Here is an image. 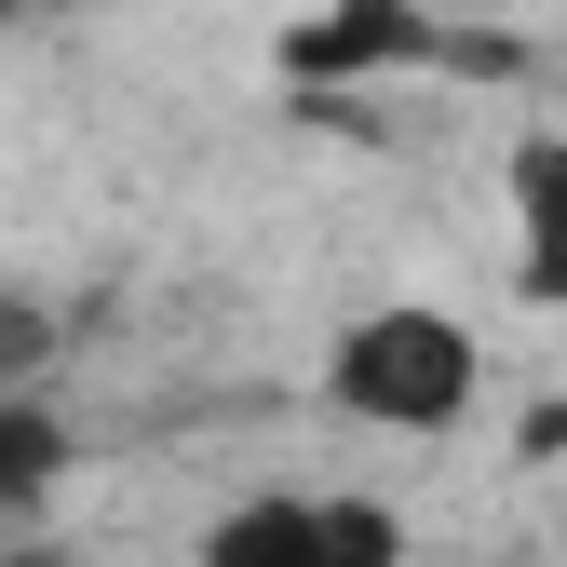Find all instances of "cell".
I'll return each mask as SVG.
<instances>
[{
  "label": "cell",
  "mask_w": 567,
  "mask_h": 567,
  "mask_svg": "<svg viewBox=\"0 0 567 567\" xmlns=\"http://www.w3.org/2000/svg\"><path fill=\"white\" fill-rule=\"evenodd\" d=\"M311 392L351 419V433L446 446L460 419L486 405V338H473V311H446V298H365V311L324 338Z\"/></svg>",
  "instance_id": "cell-1"
},
{
  "label": "cell",
  "mask_w": 567,
  "mask_h": 567,
  "mask_svg": "<svg viewBox=\"0 0 567 567\" xmlns=\"http://www.w3.org/2000/svg\"><path fill=\"white\" fill-rule=\"evenodd\" d=\"M189 567H405V514L365 486H244L203 514Z\"/></svg>",
  "instance_id": "cell-2"
},
{
  "label": "cell",
  "mask_w": 567,
  "mask_h": 567,
  "mask_svg": "<svg viewBox=\"0 0 567 567\" xmlns=\"http://www.w3.org/2000/svg\"><path fill=\"white\" fill-rule=\"evenodd\" d=\"M501 270H514V298L567 324V122L514 135L501 150Z\"/></svg>",
  "instance_id": "cell-3"
},
{
  "label": "cell",
  "mask_w": 567,
  "mask_h": 567,
  "mask_svg": "<svg viewBox=\"0 0 567 567\" xmlns=\"http://www.w3.org/2000/svg\"><path fill=\"white\" fill-rule=\"evenodd\" d=\"M284 54H298V82H365V68L419 54V0H338V14H324V28H298Z\"/></svg>",
  "instance_id": "cell-4"
},
{
  "label": "cell",
  "mask_w": 567,
  "mask_h": 567,
  "mask_svg": "<svg viewBox=\"0 0 567 567\" xmlns=\"http://www.w3.org/2000/svg\"><path fill=\"white\" fill-rule=\"evenodd\" d=\"M54 473H68V419H54V392H41V379H0V527H28Z\"/></svg>",
  "instance_id": "cell-5"
}]
</instances>
